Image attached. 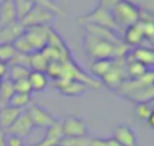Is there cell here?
<instances>
[{"instance_id":"cell-19","label":"cell","mask_w":154,"mask_h":146,"mask_svg":"<svg viewBox=\"0 0 154 146\" xmlns=\"http://www.w3.org/2000/svg\"><path fill=\"white\" fill-rule=\"evenodd\" d=\"M30 82V87L35 92H42L48 87V76L43 72H37V70H31L27 77Z\"/></svg>"},{"instance_id":"cell-14","label":"cell","mask_w":154,"mask_h":146,"mask_svg":"<svg viewBox=\"0 0 154 146\" xmlns=\"http://www.w3.org/2000/svg\"><path fill=\"white\" fill-rule=\"evenodd\" d=\"M153 96H154V85H146V87L135 88V89H131L128 92L123 93L122 98L138 104V103H150L153 100Z\"/></svg>"},{"instance_id":"cell-4","label":"cell","mask_w":154,"mask_h":146,"mask_svg":"<svg viewBox=\"0 0 154 146\" xmlns=\"http://www.w3.org/2000/svg\"><path fill=\"white\" fill-rule=\"evenodd\" d=\"M127 77V72H126V58H114L112 60V65L109 70L101 77V82L106 84L109 89L116 91V88L126 81Z\"/></svg>"},{"instance_id":"cell-18","label":"cell","mask_w":154,"mask_h":146,"mask_svg":"<svg viewBox=\"0 0 154 146\" xmlns=\"http://www.w3.org/2000/svg\"><path fill=\"white\" fill-rule=\"evenodd\" d=\"M23 26L19 22L0 29V43H12L23 33Z\"/></svg>"},{"instance_id":"cell-27","label":"cell","mask_w":154,"mask_h":146,"mask_svg":"<svg viewBox=\"0 0 154 146\" xmlns=\"http://www.w3.org/2000/svg\"><path fill=\"white\" fill-rule=\"evenodd\" d=\"M153 107H152V101L150 103H138L135 104L134 108V115L138 118L139 120H147V118L153 114Z\"/></svg>"},{"instance_id":"cell-24","label":"cell","mask_w":154,"mask_h":146,"mask_svg":"<svg viewBox=\"0 0 154 146\" xmlns=\"http://www.w3.org/2000/svg\"><path fill=\"white\" fill-rule=\"evenodd\" d=\"M31 103V95L29 93H18L14 92L12 96L10 98V101H8V106L14 107V108H18L20 111H23L29 104Z\"/></svg>"},{"instance_id":"cell-15","label":"cell","mask_w":154,"mask_h":146,"mask_svg":"<svg viewBox=\"0 0 154 146\" xmlns=\"http://www.w3.org/2000/svg\"><path fill=\"white\" fill-rule=\"evenodd\" d=\"M32 123L30 120L29 115H27L26 111H22V114L18 116V119L12 123L10 129H8L5 133L7 134H15V135H19L22 138H24L26 135H29L32 130Z\"/></svg>"},{"instance_id":"cell-16","label":"cell","mask_w":154,"mask_h":146,"mask_svg":"<svg viewBox=\"0 0 154 146\" xmlns=\"http://www.w3.org/2000/svg\"><path fill=\"white\" fill-rule=\"evenodd\" d=\"M18 22L14 0H3L0 2V29L7 27Z\"/></svg>"},{"instance_id":"cell-31","label":"cell","mask_w":154,"mask_h":146,"mask_svg":"<svg viewBox=\"0 0 154 146\" xmlns=\"http://www.w3.org/2000/svg\"><path fill=\"white\" fill-rule=\"evenodd\" d=\"M12 88H14V92H18V93H29V95H31V92H32L27 79L12 81Z\"/></svg>"},{"instance_id":"cell-25","label":"cell","mask_w":154,"mask_h":146,"mask_svg":"<svg viewBox=\"0 0 154 146\" xmlns=\"http://www.w3.org/2000/svg\"><path fill=\"white\" fill-rule=\"evenodd\" d=\"M126 72H127L128 79H139L149 72V69L137 61H127L126 60Z\"/></svg>"},{"instance_id":"cell-7","label":"cell","mask_w":154,"mask_h":146,"mask_svg":"<svg viewBox=\"0 0 154 146\" xmlns=\"http://www.w3.org/2000/svg\"><path fill=\"white\" fill-rule=\"evenodd\" d=\"M54 16L56 15L53 12H50L49 10H46V8L39 7V5H34L32 10L19 23L23 26V29L32 26H48V23L53 20Z\"/></svg>"},{"instance_id":"cell-32","label":"cell","mask_w":154,"mask_h":146,"mask_svg":"<svg viewBox=\"0 0 154 146\" xmlns=\"http://www.w3.org/2000/svg\"><path fill=\"white\" fill-rule=\"evenodd\" d=\"M4 146H24V141L19 135L8 134L7 137H4Z\"/></svg>"},{"instance_id":"cell-28","label":"cell","mask_w":154,"mask_h":146,"mask_svg":"<svg viewBox=\"0 0 154 146\" xmlns=\"http://www.w3.org/2000/svg\"><path fill=\"white\" fill-rule=\"evenodd\" d=\"M15 54L16 50L14 49L12 43H0V62L8 65L15 57Z\"/></svg>"},{"instance_id":"cell-33","label":"cell","mask_w":154,"mask_h":146,"mask_svg":"<svg viewBox=\"0 0 154 146\" xmlns=\"http://www.w3.org/2000/svg\"><path fill=\"white\" fill-rule=\"evenodd\" d=\"M118 2H119V0H100V2H99V5L107 8V10H111Z\"/></svg>"},{"instance_id":"cell-11","label":"cell","mask_w":154,"mask_h":146,"mask_svg":"<svg viewBox=\"0 0 154 146\" xmlns=\"http://www.w3.org/2000/svg\"><path fill=\"white\" fill-rule=\"evenodd\" d=\"M62 139H64V133L61 127V120H54L46 129V134L42 141L35 146H60Z\"/></svg>"},{"instance_id":"cell-30","label":"cell","mask_w":154,"mask_h":146,"mask_svg":"<svg viewBox=\"0 0 154 146\" xmlns=\"http://www.w3.org/2000/svg\"><path fill=\"white\" fill-rule=\"evenodd\" d=\"M91 138L88 137H79V138H69L64 137L60 146H89Z\"/></svg>"},{"instance_id":"cell-36","label":"cell","mask_w":154,"mask_h":146,"mask_svg":"<svg viewBox=\"0 0 154 146\" xmlns=\"http://www.w3.org/2000/svg\"><path fill=\"white\" fill-rule=\"evenodd\" d=\"M146 122L149 123V126H150V127H154V112H153L152 115H150L149 118H147V120H146Z\"/></svg>"},{"instance_id":"cell-22","label":"cell","mask_w":154,"mask_h":146,"mask_svg":"<svg viewBox=\"0 0 154 146\" xmlns=\"http://www.w3.org/2000/svg\"><path fill=\"white\" fill-rule=\"evenodd\" d=\"M30 68L26 65H19V64H12L11 67L7 68V77L11 81H16V80H22V79H27L30 74Z\"/></svg>"},{"instance_id":"cell-35","label":"cell","mask_w":154,"mask_h":146,"mask_svg":"<svg viewBox=\"0 0 154 146\" xmlns=\"http://www.w3.org/2000/svg\"><path fill=\"white\" fill-rule=\"evenodd\" d=\"M106 141H107V146H122L120 144H118L114 138H106Z\"/></svg>"},{"instance_id":"cell-17","label":"cell","mask_w":154,"mask_h":146,"mask_svg":"<svg viewBox=\"0 0 154 146\" xmlns=\"http://www.w3.org/2000/svg\"><path fill=\"white\" fill-rule=\"evenodd\" d=\"M22 114L20 110L14 108V107H3L0 108V130L7 131L12 126V123L18 119V116Z\"/></svg>"},{"instance_id":"cell-3","label":"cell","mask_w":154,"mask_h":146,"mask_svg":"<svg viewBox=\"0 0 154 146\" xmlns=\"http://www.w3.org/2000/svg\"><path fill=\"white\" fill-rule=\"evenodd\" d=\"M77 20L81 24H95V26H100V27H104V29H108L114 33L120 31V30L118 29L116 23L114 22V18H112V15H111V10H107V8L101 7V5H97L92 12L80 16Z\"/></svg>"},{"instance_id":"cell-8","label":"cell","mask_w":154,"mask_h":146,"mask_svg":"<svg viewBox=\"0 0 154 146\" xmlns=\"http://www.w3.org/2000/svg\"><path fill=\"white\" fill-rule=\"evenodd\" d=\"M27 115H29L30 120H31L32 126L38 129H48L51 123L54 122V118L45 107L39 106V104H32L31 107L27 108Z\"/></svg>"},{"instance_id":"cell-12","label":"cell","mask_w":154,"mask_h":146,"mask_svg":"<svg viewBox=\"0 0 154 146\" xmlns=\"http://www.w3.org/2000/svg\"><path fill=\"white\" fill-rule=\"evenodd\" d=\"M143 39L145 37H143V29H142L141 20H138L133 26L125 29V31H123V43H126L128 48L142 46V41Z\"/></svg>"},{"instance_id":"cell-9","label":"cell","mask_w":154,"mask_h":146,"mask_svg":"<svg viewBox=\"0 0 154 146\" xmlns=\"http://www.w3.org/2000/svg\"><path fill=\"white\" fill-rule=\"evenodd\" d=\"M54 87L65 96L69 98H76V96H81L87 92V85L82 84L76 80L70 79H58L54 81Z\"/></svg>"},{"instance_id":"cell-20","label":"cell","mask_w":154,"mask_h":146,"mask_svg":"<svg viewBox=\"0 0 154 146\" xmlns=\"http://www.w3.org/2000/svg\"><path fill=\"white\" fill-rule=\"evenodd\" d=\"M112 60L114 58H100V60H93L92 64H91V73L93 77H97L101 79L107 72L109 70L112 65Z\"/></svg>"},{"instance_id":"cell-2","label":"cell","mask_w":154,"mask_h":146,"mask_svg":"<svg viewBox=\"0 0 154 146\" xmlns=\"http://www.w3.org/2000/svg\"><path fill=\"white\" fill-rule=\"evenodd\" d=\"M111 15L119 30L127 29L139 20L138 7H135L133 3L127 2V0H119L111 8Z\"/></svg>"},{"instance_id":"cell-13","label":"cell","mask_w":154,"mask_h":146,"mask_svg":"<svg viewBox=\"0 0 154 146\" xmlns=\"http://www.w3.org/2000/svg\"><path fill=\"white\" fill-rule=\"evenodd\" d=\"M112 138L122 146H137V137L134 130L126 123L118 125L114 129Z\"/></svg>"},{"instance_id":"cell-26","label":"cell","mask_w":154,"mask_h":146,"mask_svg":"<svg viewBox=\"0 0 154 146\" xmlns=\"http://www.w3.org/2000/svg\"><path fill=\"white\" fill-rule=\"evenodd\" d=\"M14 5H15L16 16H18V22H20L30 11L34 7V3L31 0H14Z\"/></svg>"},{"instance_id":"cell-29","label":"cell","mask_w":154,"mask_h":146,"mask_svg":"<svg viewBox=\"0 0 154 146\" xmlns=\"http://www.w3.org/2000/svg\"><path fill=\"white\" fill-rule=\"evenodd\" d=\"M31 2L34 3V5H39V7H43V8H46V10H49L56 16L64 15V11L54 3V0H31Z\"/></svg>"},{"instance_id":"cell-21","label":"cell","mask_w":154,"mask_h":146,"mask_svg":"<svg viewBox=\"0 0 154 146\" xmlns=\"http://www.w3.org/2000/svg\"><path fill=\"white\" fill-rule=\"evenodd\" d=\"M49 62L45 58L41 51H34V53L29 54V68L30 70H37V72H46Z\"/></svg>"},{"instance_id":"cell-23","label":"cell","mask_w":154,"mask_h":146,"mask_svg":"<svg viewBox=\"0 0 154 146\" xmlns=\"http://www.w3.org/2000/svg\"><path fill=\"white\" fill-rule=\"evenodd\" d=\"M14 93V88H12V81L8 80L7 77L0 80V108L8 106L10 98Z\"/></svg>"},{"instance_id":"cell-1","label":"cell","mask_w":154,"mask_h":146,"mask_svg":"<svg viewBox=\"0 0 154 146\" xmlns=\"http://www.w3.org/2000/svg\"><path fill=\"white\" fill-rule=\"evenodd\" d=\"M120 43V42H119ZM118 43H111L108 41H104L99 37L85 33L84 37V49L87 57L93 60L100 58H115V46Z\"/></svg>"},{"instance_id":"cell-6","label":"cell","mask_w":154,"mask_h":146,"mask_svg":"<svg viewBox=\"0 0 154 146\" xmlns=\"http://www.w3.org/2000/svg\"><path fill=\"white\" fill-rule=\"evenodd\" d=\"M61 127L64 137L69 138L88 137V126L85 120L79 115H66L61 120Z\"/></svg>"},{"instance_id":"cell-5","label":"cell","mask_w":154,"mask_h":146,"mask_svg":"<svg viewBox=\"0 0 154 146\" xmlns=\"http://www.w3.org/2000/svg\"><path fill=\"white\" fill-rule=\"evenodd\" d=\"M49 33H50L49 26H32L23 30V37L29 42L32 53L34 51H41L48 45Z\"/></svg>"},{"instance_id":"cell-10","label":"cell","mask_w":154,"mask_h":146,"mask_svg":"<svg viewBox=\"0 0 154 146\" xmlns=\"http://www.w3.org/2000/svg\"><path fill=\"white\" fill-rule=\"evenodd\" d=\"M125 58L127 61H137L146 68H150L154 64V51L152 48H147V46H137V48L130 49Z\"/></svg>"},{"instance_id":"cell-37","label":"cell","mask_w":154,"mask_h":146,"mask_svg":"<svg viewBox=\"0 0 154 146\" xmlns=\"http://www.w3.org/2000/svg\"><path fill=\"white\" fill-rule=\"evenodd\" d=\"M0 2H3V0H0Z\"/></svg>"},{"instance_id":"cell-34","label":"cell","mask_w":154,"mask_h":146,"mask_svg":"<svg viewBox=\"0 0 154 146\" xmlns=\"http://www.w3.org/2000/svg\"><path fill=\"white\" fill-rule=\"evenodd\" d=\"M7 68H8L7 64H4V62H0V80L5 77V74H7Z\"/></svg>"}]
</instances>
